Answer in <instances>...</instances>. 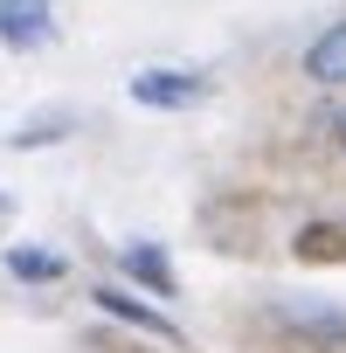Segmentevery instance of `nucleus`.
Wrapping results in <instances>:
<instances>
[{
	"label": "nucleus",
	"instance_id": "1",
	"mask_svg": "<svg viewBox=\"0 0 346 353\" xmlns=\"http://www.w3.org/2000/svg\"><path fill=\"white\" fill-rule=\"evenodd\" d=\"M132 97L152 104V111H187V104L208 97V77H194V70H139L132 77Z\"/></svg>",
	"mask_w": 346,
	"mask_h": 353
},
{
	"label": "nucleus",
	"instance_id": "2",
	"mask_svg": "<svg viewBox=\"0 0 346 353\" xmlns=\"http://www.w3.org/2000/svg\"><path fill=\"white\" fill-rule=\"evenodd\" d=\"M56 0H0V42H8V49H42L49 35H56Z\"/></svg>",
	"mask_w": 346,
	"mask_h": 353
},
{
	"label": "nucleus",
	"instance_id": "3",
	"mask_svg": "<svg viewBox=\"0 0 346 353\" xmlns=\"http://www.w3.org/2000/svg\"><path fill=\"white\" fill-rule=\"evenodd\" d=\"M90 298H97V312H111V319H125V325H139V332H152V339H166V346H181V325H173V319H159L152 305H139L132 291H118V284H97Z\"/></svg>",
	"mask_w": 346,
	"mask_h": 353
},
{
	"label": "nucleus",
	"instance_id": "4",
	"mask_svg": "<svg viewBox=\"0 0 346 353\" xmlns=\"http://www.w3.org/2000/svg\"><path fill=\"white\" fill-rule=\"evenodd\" d=\"M305 77H318V83H346V21L325 28V35L305 49Z\"/></svg>",
	"mask_w": 346,
	"mask_h": 353
},
{
	"label": "nucleus",
	"instance_id": "5",
	"mask_svg": "<svg viewBox=\"0 0 346 353\" xmlns=\"http://www.w3.org/2000/svg\"><path fill=\"white\" fill-rule=\"evenodd\" d=\"M125 270H132L139 284H152L159 298H173V263H166L159 250H145V243H125Z\"/></svg>",
	"mask_w": 346,
	"mask_h": 353
},
{
	"label": "nucleus",
	"instance_id": "6",
	"mask_svg": "<svg viewBox=\"0 0 346 353\" xmlns=\"http://www.w3.org/2000/svg\"><path fill=\"white\" fill-rule=\"evenodd\" d=\"M8 270L21 284H56L63 277V256H49V250H8Z\"/></svg>",
	"mask_w": 346,
	"mask_h": 353
},
{
	"label": "nucleus",
	"instance_id": "7",
	"mask_svg": "<svg viewBox=\"0 0 346 353\" xmlns=\"http://www.w3.org/2000/svg\"><path fill=\"white\" fill-rule=\"evenodd\" d=\"M8 215H14V201H8V194H0V222H8Z\"/></svg>",
	"mask_w": 346,
	"mask_h": 353
}]
</instances>
